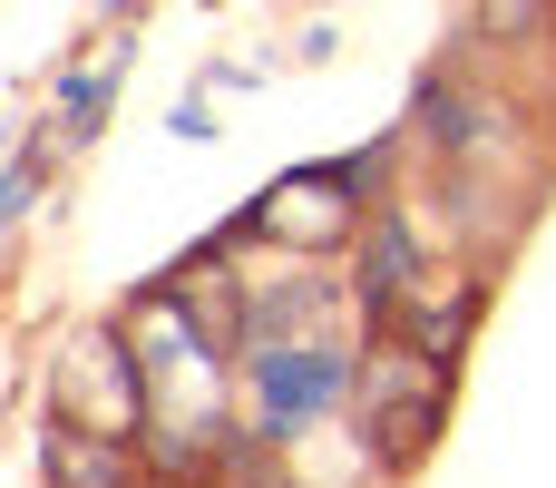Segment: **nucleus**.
<instances>
[{
	"label": "nucleus",
	"mask_w": 556,
	"mask_h": 488,
	"mask_svg": "<svg viewBox=\"0 0 556 488\" xmlns=\"http://www.w3.org/2000/svg\"><path fill=\"white\" fill-rule=\"evenodd\" d=\"M352 372H362V333H303V342H244L235 362V411L254 460H293L313 430H332L352 411Z\"/></svg>",
	"instance_id": "obj_2"
},
{
	"label": "nucleus",
	"mask_w": 556,
	"mask_h": 488,
	"mask_svg": "<svg viewBox=\"0 0 556 488\" xmlns=\"http://www.w3.org/2000/svg\"><path fill=\"white\" fill-rule=\"evenodd\" d=\"M166 127H176L186 147H205V137H215V78H195V88L176 98V117H166Z\"/></svg>",
	"instance_id": "obj_11"
},
{
	"label": "nucleus",
	"mask_w": 556,
	"mask_h": 488,
	"mask_svg": "<svg viewBox=\"0 0 556 488\" xmlns=\"http://www.w3.org/2000/svg\"><path fill=\"white\" fill-rule=\"evenodd\" d=\"M39 488H156V479H147V450L137 440L49 411L39 421Z\"/></svg>",
	"instance_id": "obj_7"
},
{
	"label": "nucleus",
	"mask_w": 556,
	"mask_h": 488,
	"mask_svg": "<svg viewBox=\"0 0 556 488\" xmlns=\"http://www.w3.org/2000/svg\"><path fill=\"white\" fill-rule=\"evenodd\" d=\"M450 411H459V372H450V362H430V352H410V342H391V333L362 342L352 430H362V470L381 488H401V479L430 470V450L450 440Z\"/></svg>",
	"instance_id": "obj_3"
},
{
	"label": "nucleus",
	"mask_w": 556,
	"mask_h": 488,
	"mask_svg": "<svg viewBox=\"0 0 556 488\" xmlns=\"http://www.w3.org/2000/svg\"><path fill=\"white\" fill-rule=\"evenodd\" d=\"M352 323V284H332V264H303L274 274V284H244V342H303V333H342Z\"/></svg>",
	"instance_id": "obj_6"
},
{
	"label": "nucleus",
	"mask_w": 556,
	"mask_h": 488,
	"mask_svg": "<svg viewBox=\"0 0 556 488\" xmlns=\"http://www.w3.org/2000/svg\"><path fill=\"white\" fill-rule=\"evenodd\" d=\"M556 20V0H469V39L479 49H528Z\"/></svg>",
	"instance_id": "obj_10"
},
{
	"label": "nucleus",
	"mask_w": 556,
	"mask_h": 488,
	"mask_svg": "<svg viewBox=\"0 0 556 488\" xmlns=\"http://www.w3.org/2000/svg\"><path fill=\"white\" fill-rule=\"evenodd\" d=\"M117 78H127V29H108L88 59H68V68H59V88H49V117H39L59 157H78V147H98V137H108Z\"/></svg>",
	"instance_id": "obj_8"
},
{
	"label": "nucleus",
	"mask_w": 556,
	"mask_h": 488,
	"mask_svg": "<svg viewBox=\"0 0 556 488\" xmlns=\"http://www.w3.org/2000/svg\"><path fill=\"white\" fill-rule=\"evenodd\" d=\"M391 176H401V127H391L381 147H352V157H303V166H283L235 225H244V245H283V254H303V264H332V254L362 245V225H371V205L391 196Z\"/></svg>",
	"instance_id": "obj_1"
},
{
	"label": "nucleus",
	"mask_w": 556,
	"mask_h": 488,
	"mask_svg": "<svg viewBox=\"0 0 556 488\" xmlns=\"http://www.w3.org/2000/svg\"><path fill=\"white\" fill-rule=\"evenodd\" d=\"M479 323H489V264H430L420 284H410V303L391 313V342H410V352H430V362H469V342H479ZM371 342V333H362Z\"/></svg>",
	"instance_id": "obj_5"
},
{
	"label": "nucleus",
	"mask_w": 556,
	"mask_h": 488,
	"mask_svg": "<svg viewBox=\"0 0 556 488\" xmlns=\"http://www.w3.org/2000/svg\"><path fill=\"white\" fill-rule=\"evenodd\" d=\"M49 157H59V147H49V127H29L20 147H0V245H10V235H20V215L39 205V186H49Z\"/></svg>",
	"instance_id": "obj_9"
},
{
	"label": "nucleus",
	"mask_w": 556,
	"mask_h": 488,
	"mask_svg": "<svg viewBox=\"0 0 556 488\" xmlns=\"http://www.w3.org/2000/svg\"><path fill=\"white\" fill-rule=\"evenodd\" d=\"M49 411H68V421H98V430L137 440V421H147V381H137V352H127L117 313H98V323H78V333L59 342Z\"/></svg>",
	"instance_id": "obj_4"
}]
</instances>
